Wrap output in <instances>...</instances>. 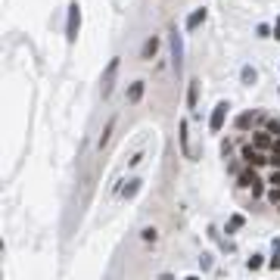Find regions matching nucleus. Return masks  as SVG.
<instances>
[{
    "label": "nucleus",
    "mask_w": 280,
    "mask_h": 280,
    "mask_svg": "<svg viewBox=\"0 0 280 280\" xmlns=\"http://www.w3.org/2000/svg\"><path fill=\"white\" fill-rule=\"evenodd\" d=\"M78 28H81V6L72 3L69 6V25H65V41H69V44L78 41Z\"/></svg>",
    "instance_id": "f257e3e1"
},
{
    "label": "nucleus",
    "mask_w": 280,
    "mask_h": 280,
    "mask_svg": "<svg viewBox=\"0 0 280 280\" xmlns=\"http://www.w3.org/2000/svg\"><path fill=\"white\" fill-rule=\"evenodd\" d=\"M168 44H172V65H174V72L181 75V56H184V47H181V35H177V31H172V35H168Z\"/></svg>",
    "instance_id": "f03ea898"
},
{
    "label": "nucleus",
    "mask_w": 280,
    "mask_h": 280,
    "mask_svg": "<svg viewBox=\"0 0 280 280\" xmlns=\"http://www.w3.org/2000/svg\"><path fill=\"white\" fill-rule=\"evenodd\" d=\"M227 109H231V106H227V103H218V106H215V112H212V118H209V131H212V134H218V131L224 128V118H227Z\"/></svg>",
    "instance_id": "7ed1b4c3"
},
{
    "label": "nucleus",
    "mask_w": 280,
    "mask_h": 280,
    "mask_svg": "<svg viewBox=\"0 0 280 280\" xmlns=\"http://www.w3.org/2000/svg\"><path fill=\"white\" fill-rule=\"evenodd\" d=\"M115 75H118V59H109L106 65V75H103V97H109L115 87Z\"/></svg>",
    "instance_id": "20e7f679"
},
{
    "label": "nucleus",
    "mask_w": 280,
    "mask_h": 280,
    "mask_svg": "<svg viewBox=\"0 0 280 280\" xmlns=\"http://www.w3.org/2000/svg\"><path fill=\"white\" fill-rule=\"evenodd\" d=\"M240 184H243V187H249L252 196H258V193H261V181H258V174H256V172H243V174H240Z\"/></svg>",
    "instance_id": "39448f33"
},
{
    "label": "nucleus",
    "mask_w": 280,
    "mask_h": 280,
    "mask_svg": "<svg viewBox=\"0 0 280 280\" xmlns=\"http://www.w3.org/2000/svg\"><path fill=\"white\" fill-rule=\"evenodd\" d=\"M206 16H209V13H206V6H199V10H193L190 16H187V31H196L199 25L206 22Z\"/></svg>",
    "instance_id": "423d86ee"
},
{
    "label": "nucleus",
    "mask_w": 280,
    "mask_h": 280,
    "mask_svg": "<svg viewBox=\"0 0 280 280\" xmlns=\"http://www.w3.org/2000/svg\"><path fill=\"white\" fill-rule=\"evenodd\" d=\"M243 159H246L249 165H261V162H271V159H265V156H261V152H258L256 147H243Z\"/></svg>",
    "instance_id": "0eeeda50"
},
{
    "label": "nucleus",
    "mask_w": 280,
    "mask_h": 280,
    "mask_svg": "<svg viewBox=\"0 0 280 280\" xmlns=\"http://www.w3.org/2000/svg\"><path fill=\"white\" fill-rule=\"evenodd\" d=\"M156 50H159V38H150L147 44H143L140 56H143V59H152V56H156Z\"/></svg>",
    "instance_id": "6e6552de"
},
{
    "label": "nucleus",
    "mask_w": 280,
    "mask_h": 280,
    "mask_svg": "<svg viewBox=\"0 0 280 280\" xmlns=\"http://www.w3.org/2000/svg\"><path fill=\"white\" fill-rule=\"evenodd\" d=\"M181 147H184V156L193 159V150H190V137H187V122H181Z\"/></svg>",
    "instance_id": "1a4fd4ad"
},
{
    "label": "nucleus",
    "mask_w": 280,
    "mask_h": 280,
    "mask_svg": "<svg viewBox=\"0 0 280 280\" xmlns=\"http://www.w3.org/2000/svg\"><path fill=\"white\" fill-rule=\"evenodd\" d=\"M140 97H143V81H134L131 90H128V100H131V103H137Z\"/></svg>",
    "instance_id": "9d476101"
},
{
    "label": "nucleus",
    "mask_w": 280,
    "mask_h": 280,
    "mask_svg": "<svg viewBox=\"0 0 280 280\" xmlns=\"http://www.w3.org/2000/svg\"><path fill=\"white\" fill-rule=\"evenodd\" d=\"M140 190V181H137V177H134V181H128V187H125V190H122V196L125 199H131L134 196V193H137Z\"/></svg>",
    "instance_id": "9b49d317"
},
{
    "label": "nucleus",
    "mask_w": 280,
    "mask_h": 280,
    "mask_svg": "<svg viewBox=\"0 0 280 280\" xmlns=\"http://www.w3.org/2000/svg\"><path fill=\"white\" fill-rule=\"evenodd\" d=\"M240 78H243V84H256V69H252V65H243Z\"/></svg>",
    "instance_id": "f8f14e48"
},
{
    "label": "nucleus",
    "mask_w": 280,
    "mask_h": 280,
    "mask_svg": "<svg viewBox=\"0 0 280 280\" xmlns=\"http://www.w3.org/2000/svg\"><path fill=\"white\" fill-rule=\"evenodd\" d=\"M112 128H115V118H109V125H106V131H103V137H100V150L109 143V134H112Z\"/></svg>",
    "instance_id": "ddd939ff"
},
{
    "label": "nucleus",
    "mask_w": 280,
    "mask_h": 280,
    "mask_svg": "<svg viewBox=\"0 0 280 280\" xmlns=\"http://www.w3.org/2000/svg\"><path fill=\"white\" fill-rule=\"evenodd\" d=\"M249 125H252V115H249V112L237 118V128H240V131H246V128H249Z\"/></svg>",
    "instance_id": "4468645a"
},
{
    "label": "nucleus",
    "mask_w": 280,
    "mask_h": 280,
    "mask_svg": "<svg viewBox=\"0 0 280 280\" xmlns=\"http://www.w3.org/2000/svg\"><path fill=\"white\" fill-rule=\"evenodd\" d=\"M268 143H271V137H268V134H256V147H261V150H265Z\"/></svg>",
    "instance_id": "2eb2a0df"
},
{
    "label": "nucleus",
    "mask_w": 280,
    "mask_h": 280,
    "mask_svg": "<svg viewBox=\"0 0 280 280\" xmlns=\"http://www.w3.org/2000/svg\"><path fill=\"white\" fill-rule=\"evenodd\" d=\"M246 265H249V271H256V268H261V256H252L249 261H246Z\"/></svg>",
    "instance_id": "dca6fc26"
},
{
    "label": "nucleus",
    "mask_w": 280,
    "mask_h": 280,
    "mask_svg": "<svg viewBox=\"0 0 280 280\" xmlns=\"http://www.w3.org/2000/svg\"><path fill=\"white\" fill-rule=\"evenodd\" d=\"M268 265H271V268H274V271H280V249H274V258H271V261H268Z\"/></svg>",
    "instance_id": "f3484780"
},
{
    "label": "nucleus",
    "mask_w": 280,
    "mask_h": 280,
    "mask_svg": "<svg viewBox=\"0 0 280 280\" xmlns=\"http://www.w3.org/2000/svg\"><path fill=\"white\" fill-rule=\"evenodd\" d=\"M237 227H243V215H234L231 218V231H237Z\"/></svg>",
    "instance_id": "a211bd4d"
},
{
    "label": "nucleus",
    "mask_w": 280,
    "mask_h": 280,
    "mask_svg": "<svg viewBox=\"0 0 280 280\" xmlns=\"http://www.w3.org/2000/svg\"><path fill=\"white\" fill-rule=\"evenodd\" d=\"M143 240L152 243V240H156V231H152V227H147V231H143Z\"/></svg>",
    "instance_id": "6ab92c4d"
},
{
    "label": "nucleus",
    "mask_w": 280,
    "mask_h": 280,
    "mask_svg": "<svg viewBox=\"0 0 280 280\" xmlns=\"http://www.w3.org/2000/svg\"><path fill=\"white\" fill-rule=\"evenodd\" d=\"M199 265H202V271H209V268H212V256H202Z\"/></svg>",
    "instance_id": "aec40b11"
},
{
    "label": "nucleus",
    "mask_w": 280,
    "mask_h": 280,
    "mask_svg": "<svg viewBox=\"0 0 280 280\" xmlns=\"http://www.w3.org/2000/svg\"><path fill=\"white\" fill-rule=\"evenodd\" d=\"M271 184L280 187V168H274V174H271Z\"/></svg>",
    "instance_id": "412c9836"
},
{
    "label": "nucleus",
    "mask_w": 280,
    "mask_h": 280,
    "mask_svg": "<svg viewBox=\"0 0 280 280\" xmlns=\"http://www.w3.org/2000/svg\"><path fill=\"white\" fill-rule=\"evenodd\" d=\"M271 202H280V187H274V190H271Z\"/></svg>",
    "instance_id": "4be33fe9"
},
{
    "label": "nucleus",
    "mask_w": 280,
    "mask_h": 280,
    "mask_svg": "<svg viewBox=\"0 0 280 280\" xmlns=\"http://www.w3.org/2000/svg\"><path fill=\"white\" fill-rule=\"evenodd\" d=\"M274 38L280 41V16H277V22H274Z\"/></svg>",
    "instance_id": "5701e85b"
},
{
    "label": "nucleus",
    "mask_w": 280,
    "mask_h": 280,
    "mask_svg": "<svg viewBox=\"0 0 280 280\" xmlns=\"http://www.w3.org/2000/svg\"><path fill=\"white\" fill-rule=\"evenodd\" d=\"M271 156H280V140L274 143V150H271Z\"/></svg>",
    "instance_id": "b1692460"
},
{
    "label": "nucleus",
    "mask_w": 280,
    "mask_h": 280,
    "mask_svg": "<svg viewBox=\"0 0 280 280\" xmlns=\"http://www.w3.org/2000/svg\"><path fill=\"white\" fill-rule=\"evenodd\" d=\"M159 280H174V277H172V274H162V277H159Z\"/></svg>",
    "instance_id": "393cba45"
},
{
    "label": "nucleus",
    "mask_w": 280,
    "mask_h": 280,
    "mask_svg": "<svg viewBox=\"0 0 280 280\" xmlns=\"http://www.w3.org/2000/svg\"><path fill=\"white\" fill-rule=\"evenodd\" d=\"M187 280H199V277H187Z\"/></svg>",
    "instance_id": "a878e982"
}]
</instances>
